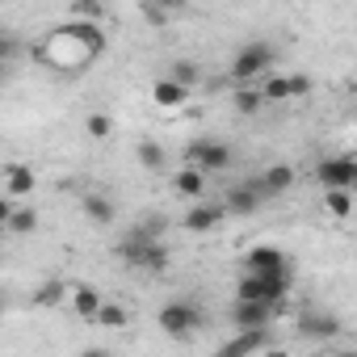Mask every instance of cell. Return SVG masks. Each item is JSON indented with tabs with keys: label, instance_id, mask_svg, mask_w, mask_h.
<instances>
[{
	"label": "cell",
	"instance_id": "cell-26",
	"mask_svg": "<svg viewBox=\"0 0 357 357\" xmlns=\"http://www.w3.org/2000/svg\"><path fill=\"white\" fill-rule=\"evenodd\" d=\"M231 105H236V114L252 118L265 101H261V89H257V84H244V89H236V93H231Z\"/></svg>",
	"mask_w": 357,
	"mask_h": 357
},
{
	"label": "cell",
	"instance_id": "cell-37",
	"mask_svg": "<svg viewBox=\"0 0 357 357\" xmlns=\"http://www.w3.org/2000/svg\"><path fill=\"white\" fill-rule=\"evenodd\" d=\"M9 76V59H0V80H5Z\"/></svg>",
	"mask_w": 357,
	"mask_h": 357
},
{
	"label": "cell",
	"instance_id": "cell-7",
	"mask_svg": "<svg viewBox=\"0 0 357 357\" xmlns=\"http://www.w3.org/2000/svg\"><path fill=\"white\" fill-rule=\"evenodd\" d=\"M244 273H252V278H294L286 252L273 248V244H257V248L244 257Z\"/></svg>",
	"mask_w": 357,
	"mask_h": 357
},
{
	"label": "cell",
	"instance_id": "cell-3",
	"mask_svg": "<svg viewBox=\"0 0 357 357\" xmlns=\"http://www.w3.org/2000/svg\"><path fill=\"white\" fill-rule=\"evenodd\" d=\"M155 324H160L164 336L185 340V336H194L198 328H206V307H202L198 298H168V303L160 307Z\"/></svg>",
	"mask_w": 357,
	"mask_h": 357
},
{
	"label": "cell",
	"instance_id": "cell-19",
	"mask_svg": "<svg viewBox=\"0 0 357 357\" xmlns=\"http://www.w3.org/2000/svg\"><path fill=\"white\" fill-rule=\"evenodd\" d=\"M135 160H139V168H147V172H164V168H168V151H164L155 139H139Z\"/></svg>",
	"mask_w": 357,
	"mask_h": 357
},
{
	"label": "cell",
	"instance_id": "cell-18",
	"mask_svg": "<svg viewBox=\"0 0 357 357\" xmlns=\"http://www.w3.org/2000/svg\"><path fill=\"white\" fill-rule=\"evenodd\" d=\"M109 17V9L101 0H72L68 5V22H80V26H101Z\"/></svg>",
	"mask_w": 357,
	"mask_h": 357
},
{
	"label": "cell",
	"instance_id": "cell-28",
	"mask_svg": "<svg viewBox=\"0 0 357 357\" xmlns=\"http://www.w3.org/2000/svg\"><path fill=\"white\" fill-rule=\"evenodd\" d=\"M257 89H261V101H265V105H269V101H290V80H286V76H265Z\"/></svg>",
	"mask_w": 357,
	"mask_h": 357
},
{
	"label": "cell",
	"instance_id": "cell-1",
	"mask_svg": "<svg viewBox=\"0 0 357 357\" xmlns=\"http://www.w3.org/2000/svg\"><path fill=\"white\" fill-rule=\"evenodd\" d=\"M105 51V34L101 26H80V22H63L51 26L43 34V43L34 47V59L51 72H84L101 59Z\"/></svg>",
	"mask_w": 357,
	"mask_h": 357
},
{
	"label": "cell",
	"instance_id": "cell-11",
	"mask_svg": "<svg viewBox=\"0 0 357 357\" xmlns=\"http://www.w3.org/2000/svg\"><path fill=\"white\" fill-rule=\"evenodd\" d=\"M38 190V176L30 164H5V198H30Z\"/></svg>",
	"mask_w": 357,
	"mask_h": 357
},
{
	"label": "cell",
	"instance_id": "cell-10",
	"mask_svg": "<svg viewBox=\"0 0 357 357\" xmlns=\"http://www.w3.org/2000/svg\"><path fill=\"white\" fill-rule=\"evenodd\" d=\"M261 349H269V328H257V332H240V336H231V340H223L211 357H252V353H261Z\"/></svg>",
	"mask_w": 357,
	"mask_h": 357
},
{
	"label": "cell",
	"instance_id": "cell-34",
	"mask_svg": "<svg viewBox=\"0 0 357 357\" xmlns=\"http://www.w3.org/2000/svg\"><path fill=\"white\" fill-rule=\"evenodd\" d=\"M257 357H290V349H278V344H269V349H261Z\"/></svg>",
	"mask_w": 357,
	"mask_h": 357
},
{
	"label": "cell",
	"instance_id": "cell-2",
	"mask_svg": "<svg viewBox=\"0 0 357 357\" xmlns=\"http://www.w3.org/2000/svg\"><path fill=\"white\" fill-rule=\"evenodd\" d=\"M273 63H278V47H273L269 38H252V43H244V47L236 51V59H231L227 76L236 80V89H244V84L265 80Z\"/></svg>",
	"mask_w": 357,
	"mask_h": 357
},
{
	"label": "cell",
	"instance_id": "cell-30",
	"mask_svg": "<svg viewBox=\"0 0 357 357\" xmlns=\"http://www.w3.org/2000/svg\"><path fill=\"white\" fill-rule=\"evenodd\" d=\"M135 231H139L143 240H160V236L168 231V219H164V215H143V219L135 223Z\"/></svg>",
	"mask_w": 357,
	"mask_h": 357
},
{
	"label": "cell",
	"instance_id": "cell-39",
	"mask_svg": "<svg viewBox=\"0 0 357 357\" xmlns=\"http://www.w3.org/2000/svg\"><path fill=\"white\" fill-rule=\"evenodd\" d=\"M5 236H9V231H5V227H0V240H5Z\"/></svg>",
	"mask_w": 357,
	"mask_h": 357
},
{
	"label": "cell",
	"instance_id": "cell-38",
	"mask_svg": "<svg viewBox=\"0 0 357 357\" xmlns=\"http://www.w3.org/2000/svg\"><path fill=\"white\" fill-rule=\"evenodd\" d=\"M0 311H5V290H0Z\"/></svg>",
	"mask_w": 357,
	"mask_h": 357
},
{
	"label": "cell",
	"instance_id": "cell-35",
	"mask_svg": "<svg viewBox=\"0 0 357 357\" xmlns=\"http://www.w3.org/2000/svg\"><path fill=\"white\" fill-rule=\"evenodd\" d=\"M80 357H109V353H105V349H97V344H93V349H84V353H80Z\"/></svg>",
	"mask_w": 357,
	"mask_h": 357
},
{
	"label": "cell",
	"instance_id": "cell-22",
	"mask_svg": "<svg viewBox=\"0 0 357 357\" xmlns=\"http://www.w3.org/2000/svg\"><path fill=\"white\" fill-rule=\"evenodd\" d=\"M164 80H172L176 89H198V80H202V72H198V63L194 59H176V63H168V76Z\"/></svg>",
	"mask_w": 357,
	"mask_h": 357
},
{
	"label": "cell",
	"instance_id": "cell-13",
	"mask_svg": "<svg viewBox=\"0 0 357 357\" xmlns=\"http://www.w3.org/2000/svg\"><path fill=\"white\" fill-rule=\"evenodd\" d=\"M231 324H236L240 332L269 328V324H273V307H261V303H236V307H231Z\"/></svg>",
	"mask_w": 357,
	"mask_h": 357
},
{
	"label": "cell",
	"instance_id": "cell-4",
	"mask_svg": "<svg viewBox=\"0 0 357 357\" xmlns=\"http://www.w3.org/2000/svg\"><path fill=\"white\" fill-rule=\"evenodd\" d=\"M290 282L294 278H252V273H244L236 282V303H261V307L278 311V303L290 294Z\"/></svg>",
	"mask_w": 357,
	"mask_h": 357
},
{
	"label": "cell",
	"instance_id": "cell-6",
	"mask_svg": "<svg viewBox=\"0 0 357 357\" xmlns=\"http://www.w3.org/2000/svg\"><path fill=\"white\" fill-rule=\"evenodd\" d=\"M185 164L198 168L202 176L223 172V168H231V147L219 143V139H194V143H185Z\"/></svg>",
	"mask_w": 357,
	"mask_h": 357
},
{
	"label": "cell",
	"instance_id": "cell-15",
	"mask_svg": "<svg viewBox=\"0 0 357 357\" xmlns=\"http://www.w3.org/2000/svg\"><path fill=\"white\" fill-rule=\"evenodd\" d=\"M80 211H84V219L97 223V227H109V223L118 219V206H114L105 194H84V198H80Z\"/></svg>",
	"mask_w": 357,
	"mask_h": 357
},
{
	"label": "cell",
	"instance_id": "cell-33",
	"mask_svg": "<svg viewBox=\"0 0 357 357\" xmlns=\"http://www.w3.org/2000/svg\"><path fill=\"white\" fill-rule=\"evenodd\" d=\"M9 215H13V202H9V198H0V227L9 223Z\"/></svg>",
	"mask_w": 357,
	"mask_h": 357
},
{
	"label": "cell",
	"instance_id": "cell-32",
	"mask_svg": "<svg viewBox=\"0 0 357 357\" xmlns=\"http://www.w3.org/2000/svg\"><path fill=\"white\" fill-rule=\"evenodd\" d=\"M290 80V97H307L311 93V76L307 72H294V76H286Z\"/></svg>",
	"mask_w": 357,
	"mask_h": 357
},
{
	"label": "cell",
	"instance_id": "cell-31",
	"mask_svg": "<svg viewBox=\"0 0 357 357\" xmlns=\"http://www.w3.org/2000/svg\"><path fill=\"white\" fill-rule=\"evenodd\" d=\"M139 17H143L147 26H168V17H172V5H139Z\"/></svg>",
	"mask_w": 357,
	"mask_h": 357
},
{
	"label": "cell",
	"instance_id": "cell-21",
	"mask_svg": "<svg viewBox=\"0 0 357 357\" xmlns=\"http://www.w3.org/2000/svg\"><path fill=\"white\" fill-rule=\"evenodd\" d=\"M151 101H155L160 109H181V105L190 101V93L176 89L172 80H155V84H151Z\"/></svg>",
	"mask_w": 357,
	"mask_h": 357
},
{
	"label": "cell",
	"instance_id": "cell-5",
	"mask_svg": "<svg viewBox=\"0 0 357 357\" xmlns=\"http://www.w3.org/2000/svg\"><path fill=\"white\" fill-rule=\"evenodd\" d=\"M294 332H298L303 340H332V336L344 332V319H340L336 311H328V307L307 303V307L294 315Z\"/></svg>",
	"mask_w": 357,
	"mask_h": 357
},
{
	"label": "cell",
	"instance_id": "cell-36",
	"mask_svg": "<svg viewBox=\"0 0 357 357\" xmlns=\"http://www.w3.org/2000/svg\"><path fill=\"white\" fill-rule=\"evenodd\" d=\"M332 357H357V349H336Z\"/></svg>",
	"mask_w": 357,
	"mask_h": 357
},
{
	"label": "cell",
	"instance_id": "cell-16",
	"mask_svg": "<svg viewBox=\"0 0 357 357\" xmlns=\"http://www.w3.org/2000/svg\"><path fill=\"white\" fill-rule=\"evenodd\" d=\"M101 290H93V286H76L72 294H68V307H72V315H80V319H97V311H101Z\"/></svg>",
	"mask_w": 357,
	"mask_h": 357
},
{
	"label": "cell",
	"instance_id": "cell-12",
	"mask_svg": "<svg viewBox=\"0 0 357 357\" xmlns=\"http://www.w3.org/2000/svg\"><path fill=\"white\" fill-rule=\"evenodd\" d=\"M223 219H227V215H223V206H206V202H194V206L185 211V219H181V223H185V231H190V236H206V231H215Z\"/></svg>",
	"mask_w": 357,
	"mask_h": 357
},
{
	"label": "cell",
	"instance_id": "cell-8",
	"mask_svg": "<svg viewBox=\"0 0 357 357\" xmlns=\"http://www.w3.org/2000/svg\"><path fill=\"white\" fill-rule=\"evenodd\" d=\"M315 181L324 190H353L357 185V160L353 155H328L315 164Z\"/></svg>",
	"mask_w": 357,
	"mask_h": 357
},
{
	"label": "cell",
	"instance_id": "cell-20",
	"mask_svg": "<svg viewBox=\"0 0 357 357\" xmlns=\"http://www.w3.org/2000/svg\"><path fill=\"white\" fill-rule=\"evenodd\" d=\"M30 303L38 307V311H47V307H59V303H68V286L59 282V278H47L34 294H30Z\"/></svg>",
	"mask_w": 357,
	"mask_h": 357
},
{
	"label": "cell",
	"instance_id": "cell-23",
	"mask_svg": "<svg viewBox=\"0 0 357 357\" xmlns=\"http://www.w3.org/2000/svg\"><path fill=\"white\" fill-rule=\"evenodd\" d=\"M5 231H9V236H34V231H38V211H30V206H13Z\"/></svg>",
	"mask_w": 357,
	"mask_h": 357
},
{
	"label": "cell",
	"instance_id": "cell-9",
	"mask_svg": "<svg viewBox=\"0 0 357 357\" xmlns=\"http://www.w3.org/2000/svg\"><path fill=\"white\" fill-rule=\"evenodd\" d=\"M219 206H223V215H257L265 206V194L257 185V176H252V181H244V185H231Z\"/></svg>",
	"mask_w": 357,
	"mask_h": 357
},
{
	"label": "cell",
	"instance_id": "cell-27",
	"mask_svg": "<svg viewBox=\"0 0 357 357\" xmlns=\"http://www.w3.org/2000/svg\"><path fill=\"white\" fill-rule=\"evenodd\" d=\"M324 211L336 219H349L353 215V190H324Z\"/></svg>",
	"mask_w": 357,
	"mask_h": 357
},
{
	"label": "cell",
	"instance_id": "cell-29",
	"mask_svg": "<svg viewBox=\"0 0 357 357\" xmlns=\"http://www.w3.org/2000/svg\"><path fill=\"white\" fill-rule=\"evenodd\" d=\"M84 135L97 139V143H105V139L114 135V118H109V114H89V118H84Z\"/></svg>",
	"mask_w": 357,
	"mask_h": 357
},
{
	"label": "cell",
	"instance_id": "cell-17",
	"mask_svg": "<svg viewBox=\"0 0 357 357\" xmlns=\"http://www.w3.org/2000/svg\"><path fill=\"white\" fill-rule=\"evenodd\" d=\"M172 190L181 194V198H190V202H198V198H202V190H206V176H202L198 168H190V164H185V168H176V172H172Z\"/></svg>",
	"mask_w": 357,
	"mask_h": 357
},
{
	"label": "cell",
	"instance_id": "cell-24",
	"mask_svg": "<svg viewBox=\"0 0 357 357\" xmlns=\"http://www.w3.org/2000/svg\"><path fill=\"white\" fill-rule=\"evenodd\" d=\"M168 261H172V252L164 248V240H155V244H147V248H143L139 269H143V273H164V269H168Z\"/></svg>",
	"mask_w": 357,
	"mask_h": 357
},
{
	"label": "cell",
	"instance_id": "cell-14",
	"mask_svg": "<svg viewBox=\"0 0 357 357\" xmlns=\"http://www.w3.org/2000/svg\"><path fill=\"white\" fill-rule=\"evenodd\" d=\"M257 185H261L265 198H278V194H286V190L294 185V168H290V164H269V168L257 176Z\"/></svg>",
	"mask_w": 357,
	"mask_h": 357
},
{
	"label": "cell",
	"instance_id": "cell-25",
	"mask_svg": "<svg viewBox=\"0 0 357 357\" xmlns=\"http://www.w3.org/2000/svg\"><path fill=\"white\" fill-rule=\"evenodd\" d=\"M93 324H101V328H114V332H122V328H126V324H130V311H126V307H122V303H109V298H105V303H101V311H97V319H93Z\"/></svg>",
	"mask_w": 357,
	"mask_h": 357
}]
</instances>
